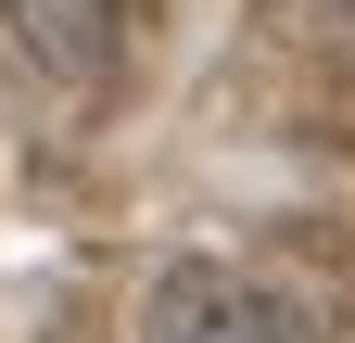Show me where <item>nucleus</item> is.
<instances>
[{
	"instance_id": "f03ea898",
	"label": "nucleus",
	"mask_w": 355,
	"mask_h": 343,
	"mask_svg": "<svg viewBox=\"0 0 355 343\" xmlns=\"http://www.w3.org/2000/svg\"><path fill=\"white\" fill-rule=\"evenodd\" d=\"M0 26L26 38L38 76H102L114 64V0H0Z\"/></svg>"
},
{
	"instance_id": "f257e3e1",
	"label": "nucleus",
	"mask_w": 355,
	"mask_h": 343,
	"mask_svg": "<svg viewBox=\"0 0 355 343\" xmlns=\"http://www.w3.org/2000/svg\"><path fill=\"white\" fill-rule=\"evenodd\" d=\"M140 343H304V306H279V292H254L229 267H165Z\"/></svg>"
}]
</instances>
